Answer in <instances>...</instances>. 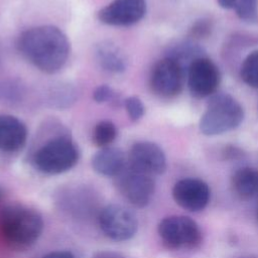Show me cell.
<instances>
[{"label":"cell","mask_w":258,"mask_h":258,"mask_svg":"<svg viewBox=\"0 0 258 258\" xmlns=\"http://www.w3.org/2000/svg\"><path fill=\"white\" fill-rule=\"evenodd\" d=\"M27 140V128L18 118L0 115V150L3 152H17L23 148Z\"/></svg>","instance_id":"cell-13"},{"label":"cell","mask_w":258,"mask_h":258,"mask_svg":"<svg viewBox=\"0 0 258 258\" xmlns=\"http://www.w3.org/2000/svg\"><path fill=\"white\" fill-rule=\"evenodd\" d=\"M17 48L38 70L54 74L67 63L71 44L58 27L41 25L23 31L18 37Z\"/></svg>","instance_id":"cell-1"},{"label":"cell","mask_w":258,"mask_h":258,"mask_svg":"<svg viewBox=\"0 0 258 258\" xmlns=\"http://www.w3.org/2000/svg\"><path fill=\"white\" fill-rule=\"evenodd\" d=\"M98 222L102 232L111 240H130L138 231V219L133 211L122 205L110 204L99 213Z\"/></svg>","instance_id":"cell-6"},{"label":"cell","mask_w":258,"mask_h":258,"mask_svg":"<svg viewBox=\"0 0 258 258\" xmlns=\"http://www.w3.org/2000/svg\"><path fill=\"white\" fill-rule=\"evenodd\" d=\"M244 119V110L231 95H213L200 120L203 134L214 136L236 129Z\"/></svg>","instance_id":"cell-3"},{"label":"cell","mask_w":258,"mask_h":258,"mask_svg":"<svg viewBox=\"0 0 258 258\" xmlns=\"http://www.w3.org/2000/svg\"><path fill=\"white\" fill-rule=\"evenodd\" d=\"M43 227L41 215L31 207L10 204L0 211V236L12 249L31 247L40 237Z\"/></svg>","instance_id":"cell-2"},{"label":"cell","mask_w":258,"mask_h":258,"mask_svg":"<svg viewBox=\"0 0 258 258\" xmlns=\"http://www.w3.org/2000/svg\"><path fill=\"white\" fill-rule=\"evenodd\" d=\"M224 155L228 159H233V158H237L238 156H240L241 155V151L238 148L230 147V148H226L225 149Z\"/></svg>","instance_id":"cell-25"},{"label":"cell","mask_w":258,"mask_h":258,"mask_svg":"<svg viewBox=\"0 0 258 258\" xmlns=\"http://www.w3.org/2000/svg\"><path fill=\"white\" fill-rule=\"evenodd\" d=\"M172 198L182 209L188 212L203 211L211 199V189L207 182L199 178H182L172 187Z\"/></svg>","instance_id":"cell-12"},{"label":"cell","mask_w":258,"mask_h":258,"mask_svg":"<svg viewBox=\"0 0 258 258\" xmlns=\"http://www.w3.org/2000/svg\"><path fill=\"white\" fill-rule=\"evenodd\" d=\"M186 76L190 94L200 99L213 96L221 80L218 67L205 56H199L189 63Z\"/></svg>","instance_id":"cell-9"},{"label":"cell","mask_w":258,"mask_h":258,"mask_svg":"<svg viewBox=\"0 0 258 258\" xmlns=\"http://www.w3.org/2000/svg\"><path fill=\"white\" fill-rule=\"evenodd\" d=\"M42 258H77L76 255L68 250H56L47 253Z\"/></svg>","instance_id":"cell-24"},{"label":"cell","mask_w":258,"mask_h":258,"mask_svg":"<svg viewBox=\"0 0 258 258\" xmlns=\"http://www.w3.org/2000/svg\"><path fill=\"white\" fill-rule=\"evenodd\" d=\"M128 166L151 176L164 173L166 157L163 150L155 143L140 141L134 143L128 154Z\"/></svg>","instance_id":"cell-10"},{"label":"cell","mask_w":258,"mask_h":258,"mask_svg":"<svg viewBox=\"0 0 258 258\" xmlns=\"http://www.w3.org/2000/svg\"><path fill=\"white\" fill-rule=\"evenodd\" d=\"M96 58L101 68L110 73L120 74L127 68L125 54L111 41H102L96 46Z\"/></svg>","instance_id":"cell-15"},{"label":"cell","mask_w":258,"mask_h":258,"mask_svg":"<svg viewBox=\"0 0 258 258\" xmlns=\"http://www.w3.org/2000/svg\"><path fill=\"white\" fill-rule=\"evenodd\" d=\"M117 136L115 124L109 120L100 121L93 131V142L98 147H108Z\"/></svg>","instance_id":"cell-17"},{"label":"cell","mask_w":258,"mask_h":258,"mask_svg":"<svg viewBox=\"0 0 258 258\" xmlns=\"http://www.w3.org/2000/svg\"><path fill=\"white\" fill-rule=\"evenodd\" d=\"M184 74V67L168 55L154 64L150 74V88L160 98H173L182 90Z\"/></svg>","instance_id":"cell-7"},{"label":"cell","mask_w":258,"mask_h":258,"mask_svg":"<svg viewBox=\"0 0 258 258\" xmlns=\"http://www.w3.org/2000/svg\"><path fill=\"white\" fill-rule=\"evenodd\" d=\"M256 220H257V223H258V205H257V208H256Z\"/></svg>","instance_id":"cell-27"},{"label":"cell","mask_w":258,"mask_h":258,"mask_svg":"<svg viewBox=\"0 0 258 258\" xmlns=\"http://www.w3.org/2000/svg\"><path fill=\"white\" fill-rule=\"evenodd\" d=\"M79 160L76 144L66 136L55 137L40 146L33 155L34 167L45 174L63 173L73 168Z\"/></svg>","instance_id":"cell-4"},{"label":"cell","mask_w":258,"mask_h":258,"mask_svg":"<svg viewBox=\"0 0 258 258\" xmlns=\"http://www.w3.org/2000/svg\"><path fill=\"white\" fill-rule=\"evenodd\" d=\"M125 109L133 122L138 121L144 115V105L142 101L135 96H131L124 101Z\"/></svg>","instance_id":"cell-21"},{"label":"cell","mask_w":258,"mask_h":258,"mask_svg":"<svg viewBox=\"0 0 258 258\" xmlns=\"http://www.w3.org/2000/svg\"><path fill=\"white\" fill-rule=\"evenodd\" d=\"M116 185L124 199L136 208L146 207L155 192L154 176L133 169L128 164L116 177Z\"/></svg>","instance_id":"cell-8"},{"label":"cell","mask_w":258,"mask_h":258,"mask_svg":"<svg viewBox=\"0 0 258 258\" xmlns=\"http://www.w3.org/2000/svg\"><path fill=\"white\" fill-rule=\"evenodd\" d=\"M116 92L107 85L99 86L93 93V99L97 103H107L116 101Z\"/></svg>","instance_id":"cell-22"},{"label":"cell","mask_w":258,"mask_h":258,"mask_svg":"<svg viewBox=\"0 0 258 258\" xmlns=\"http://www.w3.org/2000/svg\"><path fill=\"white\" fill-rule=\"evenodd\" d=\"M210 25L208 22L205 21H200L198 23H196V25L192 27V34L202 37V35H207L210 32Z\"/></svg>","instance_id":"cell-23"},{"label":"cell","mask_w":258,"mask_h":258,"mask_svg":"<svg viewBox=\"0 0 258 258\" xmlns=\"http://www.w3.org/2000/svg\"><path fill=\"white\" fill-rule=\"evenodd\" d=\"M232 9L241 20L253 22L257 19V0H233Z\"/></svg>","instance_id":"cell-19"},{"label":"cell","mask_w":258,"mask_h":258,"mask_svg":"<svg viewBox=\"0 0 258 258\" xmlns=\"http://www.w3.org/2000/svg\"><path fill=\"white\" fill-rule=\"evenodd\" d=\"M50 95L51 103H53V105L58 108L70 106V104L74 102L75 99L74 90L68 86L56 88L50 93Z\"/></svg>","instance_id":"cell-20"},{"label":"cell","mask_w":258,"mask_h":258,"mask_svg":"<svg viewBox=\"0 0 258 258\" xmlns=\"http://www.w3.org/2000/svg\"><path fill=\"white\" fill-rule=\"evenodd\" d=\"M145 0H114L103 7L99 20L113 26H129L140 21L146 13Z\"/></svg>","instance_id":"cell-11"},{"label":"cell","mask_w":258,"mask_h":258,"mask_svg":"<svg viewBox=\"0 0 258 258\" xmlns=\"http://www.w3.org/2000/svg\"><path fill=\"white\" fill-rule=\"evenodd\" d=\"M3 198H4V189H3V187L0 185V203L2 202Z\"/></svg>","instance_id":"cell-26"},{"label":"cell","mask_w":258,"mask_h":258,"mask_svg":"<svg viewBox=\"0 0 258 258\" xmlns=\"http://www.w3.org/2000/svg\"><path fill=\"white\" fill-rule=\"evenodd\" d=\"M159 238L169 250H194L203 241L199 225L186 216H168L162 219L157 227Z\"/></svg>","instance_id":"cell-5"},{"label":"cell","mask_w":258,"mask_h":258,"mask_svg":"<svg viewBox=\"0 0 258 258\" xmlns=\"http://www.w3.org/2000/svg\"><path fill=\"white\" fill-rule=\"evenodd\" d=\"M92 167L103 176L116 178L127 167V159L121 149L108 146L101 148L94 154Z\"/></svg>","instance_id":"cell-14"},{"label":"cell","mask_w":258,"mask_h":258,"mask_svg":"<svg viewBox=\"0 0 258 258\" xmlns=\"http://www.w3.org/2000/svg\"><path fill=\"white\" fill-rule=\"evenodd\" d=\"M240 76L248 86L258 89V50L246 56L241 66Z\"/></svg>","instance_id":"cell-18"},{"label":"cell","mask_w":258,"mask_h":258,"mask_svg":"<svg viewBox=\"0 0 258 258\" xmlns=\"http://www.w3.org/2000/svg\"><path fill=\"white\" fill-rule=\"evenodd\" d=\"M234 192L241 199L248 200L258 196V170L251 167L237 169L231 178Z\"/></svg>","instance_id":"cell-16"}]
</instances>
